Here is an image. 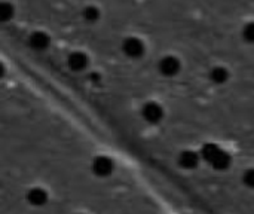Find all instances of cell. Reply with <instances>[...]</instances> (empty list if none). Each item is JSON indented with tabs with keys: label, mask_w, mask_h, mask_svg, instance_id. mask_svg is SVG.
Masks as SVG:
<instances>
[{
	"label": "cell",
	"mask_w": 254,
	"mask_h": 214,
	"mask_svg": "<svg viewBox=\"0 0 254 214\" xmlns=\"http://www.w3.org/2000/svg\"><path fill=\"white\" fill-rule=\"evenodd\" d=\"M243 37L246 42L254 43V22H249L244 28H243Z\"/></svg>",
	"instance_id": "cell-11"
},
{
	"label": "cell",
	"mask_w": 254,
	"mask_h": 214,
	"mask_svg": "<svg viewBox=\"0 0 254 214\" xmlns=\"http://www.w3.org/2000/svg\"><path fill=\"white\" fill-rule=\"evenodd\" d=\"M28 43L36 51H45L49 46V36L43 31H36L30 36Z\"/></svg>",
	"instance_id": "cell-4"
},
{
	"label": "cell",
	"mask_w": 254,
	"mask_h": 214,
	"mask_svg": "<svg viewBox=\"0 0 254 214\" xmlns=\"http://www.w3.org/2000/svg\"><path fill=\"white\" fill-rule=\"evenodd\" d=\"M143 116L149 122H158L162 118V109L158 104H155V103H149L143 109Z\"/></svg>",
	"instance_id": "cell-6"
},
{
	"label": "cell",
	"mask_w": 254,
	"mask_h": 214,
	"mask_svg": "<svg viewBox=\"0 0 254 214\" xmlns=\"http://www.w3.org/2000/svg\"><path fill=\"white\" fill-rule=\"evenodd\" d=\"M228 77H229V71L225 69V67H214L213 70H211V79L216 82V83H223V82H226L228 80Z\"/></svg>",
	"instance_id": "cell-8"
},
{
	"label": "cell",
	"mask_w": 254,
	"mask_h": 214,
	"mask_svg": "<svg viewBox=\"0 0 254 214\" xmlns=\"http://www.w3.org/2000/svg\"><path fill=\"white\" fill-rule=\"evenodd\" d=\"M83 18L88 21V22H95L98 18H100V10L94 6H88L85 10H83Z\"/></svg>",
	"instance_id": "cell-10"
},
{
	"label": "cell",
	"mask_w": 254,
	"mask_h": 214,
	"mask_svg": "<svg viewBox=\"0 0 254 214\" xmlns=\"http://www.w3.org/2000/svg\"><path fill=\"white\" fill-rule=\"evenodd\" d=\"M13 16V6L7 1H0V22H7Z\"/></svg>",
	"instance_id": "cell-9"
},
{
	"label": "cell",
	"mask_w": 254,
	"mask_h": 214,
	"mask_svg": "<svg viewBox=\"0 0 254 214\" xmlns=\"http://www.w3.org/2000/svg\"><path fill=\"white\" fill-rule=\"evenodd\" d=\"M92 170L97 176L100 177H104V176H109L112 171H113V162L106 158V156H100L94 161V165H92Z\"/></svg>",
	"instance_id": "cell-3"
},
{
	"label": "cell",
	"mask_w": 254,
	"mask_h": 214,
	"mask_svg": "<svg viewBox=\"0 0 254 214\" xmlns=\"http://www.w3.org/2000/svg\"><path fill=\"white\" fill-rule=\"evenodd\" d=\"M122 51L129 58H140L144 54V43L137 37H128L122 43Z\"/></svg>",
	"instance_id": "cell-1"
},
{
	"label": "cell",
	"mask_w": 254,
	"mask_h": 214,
	"mask_svg": "<svg viewBox=\"0 0 254 214\" xmlns=\"http://www.w3.org/2000/svg\"><path fill=\"white\" fill-rule=\"evenodd\" d=\"M3 74H4V67H3V64L0 63V77H3Z\"/></svg>",
	"instance_id": "cell-12"
},
{
	"label": "cell",
	"mask_w": 254,
	"mask_h": 214,
	"mask_svg": "<svg viewBox=\"0 0 254 214\" xmlns=\"http://www.w3.org/2000/svg\"><path fill=\"white\" fill-rule=\"evenodd\" d=\"M159 71L164 74V76H176L179 71H180V61L177 57H173V55H168V57H164L161 61H159Z\"/></svg>",
	"instance_id": "cell-2"
},
{
	"label": "cell",
	"mask_w": 254,
	"mask_h": 214,
	"mask_svg": "<svg viewBox=\"0 0 254 214\" xmlns=\"http://www.w3.org/2000/svg\"><path fill=\"white\" fill-rule=\"evenodd\" d=\"M27 200L31 206H36V207H40L43 206L46 201H48V195L43 189H31L27 195Z\"/></svg>",
	"instance_id": "cell-7"
},
{
	"label": "cell",
	"mask_w": 254,
	"mask_h": 214,
	"mask_svg": "<svg viewBox=\"0 0 254 214\" xmlns=\"http://www.w3.org/2000/svg\"><path fill=\"white\" fill-rule=\"evenodd\" d=\"M67 64L71 70L74 71H80L83 69H86L88 66V57L82 52H73L71 55H68Z\"/></svg>",
	"instance_id": "cell-5"
}]
</instances>
